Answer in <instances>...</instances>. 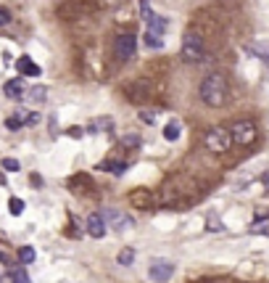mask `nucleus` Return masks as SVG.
<instances>
[{
  "label": "nucleus",
  "instance_id": "23",
  "mask_svg": "<svg viewBox=\"0 0 269 283\" xmlns=\"http://www.w3.org/2000/svg\"><path fill=\"white\" fill-rule=\"evenodd\" d=\"M206 228H209V231H222V220L211 212V215L206 217Z\"/></svg>",
  "mask_w": 269,
  "mask_h": 283
},
{
  "label": "nucleus",
  "instance_id": "5",
  "mask_svg": "<svg viewBox=\"0 0 269 283\" xmlns=\"http://www.w3.org/2000/svg\"><path fill=\"white\" fill-rule=\"evenodd\" d=\"M101 217H103V223L109 225L111 231H116V233H124L127 228H132V220H129L124 212L114 209V206H109L106 212H101Z\"/></svg>",
  "mask_w": 269,
  "mask_h": 283
},
{
  "label": "nucleus",
  "instance_id": "18",
  "mask_svg": "<svg viewBox=\"0 0 269 283\" xmlns=\"http://www.w3.org/2000/svg\"><path fill=\"white\" fill-rule=\"evenodd\" d=\"M19 262L21 265H32L35 262V249L32 246H21L19 249Z\"/></svg>",
  "mask_w": 269,
  "mask_h": 283
},
{
  "label": "nucleus",
  "instance_id": "28",
  "mask_svg": "<svg viewBox=\"0 0 269 283\" xmlns=\"http://www.w3.org/2000/svg\"><path fill=\"white\" fill-rule=\"evenodd\" d=\"M124 146L137 148V146H140V138H137V135H124Z\"/></svg>",
  "mask_w": 269,
  "mask_h": 283
},
{
  "label": "nucleus",
  "instance_id": "9",
  "mask_svg": "<svg viewBox=\"0 0 269 283\" xmlns=\"http://www.w3.org/2000/svg\"><path fill=\"white\" fill-rule=\"evenodd\" d=\"M5 95L13 98V101H21V98L27 95V82L21 80V77H13L5 82Z\"/></svg>",
  "mask_w": 269,
  "mask_h": 283
},
{
  "label": "nucleus",
  "instance_id": "32",
  "mask_svg": "<svg viewBox=\"0 0 269 283\" xmlns=\"http://www.w3.org/2000/svg\"><path fill=\"white\" fill-rule=\"evenodd\" d=\"M261 183H264V188H267V193H269V170L261 175Z\"/></svg>",
  "mask_w": 269,
  "mask_h": 283
},
{
  "label": "nucleus",
  "instance_id": "29",
  "mask_svg": "<svg viewBox=\"0 0 269 283\" xmlns=\"http://www.w3.org/2000/svg\"><path fill=\"white\" fill-rule=\"evenodd\" d=\"M11 24V11L8 8H0V27Z\"/></svg>",
  "mask_w": 269,
  "mask_h": 283
},
{
  "label": "nucleus",
  "instance_id": "25",
  "mask_svg": "<svg viewBox=\"0 0 269 283\" xmlns=\"http://www.w3.org/2000/svg\"><path fill=\"white\" fill-rule=\"evenodd\" d=\"M140 119L145 122V125H153V122H156V111H148V109H140Z\"/></svg>",
  "mask_w": 269,
  "mask_h": 283
},
{
  "label": "nucleus",
  "instance_id": "4",
  "mask_svg": "<svg viewBox=\"0 0 269 283\" xmlns=\"http://www.w3.org/2000/svg\"><path fill=\"white\" fill-rule=\"evenodd\" d=\"M206 146L211 151H217V154H225V151L232 146V135H230L227 127H211L209 133H206Z\"/></svg>",
  "mask_w": 269,
  "mask_h": 283
},
{
  "label": "nucleus",
  "instance_id": "10",
  "mask_svg": "<svg viewBox=\"0 0 269 283\" xmlns=\"http://www.w3.org/2000/svg\"><path fill=\"white\" fill-rule=\"evenodd\" d=\"M148 29H145V32H151V35H156V37H164L166 35V29H169V19H164V16H156V13H153V16L148 19V24H145Z\"/></svg>",
  "mask_w": 269,
  "mask_h": 283
},
{
  "label": "nucleus",
  "instance_id": "6",
  "mask_svg": "<svg viewBox=\"0 0 269 283\" xmlns=\"http://www.w3.org/2000/svg\"><path fill=\"white\" fill-rule=\"evenodd\" d=\"M135 50H137V40H135V35H119L116 37V45H114V53H116V58L119 61H129V58H135Z\"/></svg>",
  "mask_w": 269,
  "mask_h": 283
},
{
  "label": "nucleus",
  "instance_id": "17",
  "mask_svg": "<svg viewBox=\"0 0 269 283\" xmlns=\"http://www.w3.org/2000/svg\"><path fill=\"white\" fill-rule=\"evenodd\" d=\"M116 262H119V265H132V262H135V249H132V246H124V249L119 251Z\"/></svg>",
  "mask_w": 269,
  "mask_h": 283
},
{
  "label": "nucleus",
  "instance_id": "26",
  "mask_svg": "<svg viewBox=\"0 0 269 283\" xmlns=\"http://www.w3.org/2000/svg\"><path fill=\"white\" fill-rule=\"evenodd\" d=\"M13 281L16 283H29V275L21 270V267H16V270H13Z\"/></svg>",
  "mask_w": 269,
  "mask_h": 283
},
{
  "label": "nucleus",
  "instance_id": "22",
  "mask_svg": "<svg viewBox=\"0 0 269 283\" xmlns=\"http://www.w3.org/2000/svg\"><path fill=\"white\" fill-rule=\"evenodd\" d=\"M29 98H32L35 103H42L45 98H48V90H45V88H35L32 93H29Z\"/></svg>",
  "mask_w": 269,
  "mask_h": 283
},
{
  "label": "nucleus",
  "instance_id": "14",
  "mask_svg": "<svg viewBox=\"0 0 269 283\" xmlns=\"http://www.w3.org/2000/svg\"><path fill=\"white\" fill-rule=\"evenodd\" d=\"M248 53H253V56H259V58H264V61H269V43L264 40V43H251L248 45Z\"/></svg>",
  "mask_w": 269,
  "mask_h": 283
},
{
  "label": "nucleus",
  "instance_id": "27",
  "mask_svg": "<svg viewBox=\"0 0 269 283\" xmlns=\"http://www.w3.org/2000/svg\"><path fill=\"white\" fill-rule=\"evenodd\" d=\"M5 127L16 133V130H21V119H16V117H8V119H5Z\"/></svg>",
  "mask_w": 269,
  "mask_h": 283
},
{
  "label": "nucleus",
  "instance_id": "7",
  "mask_svg": "<svg viewBox=\"0 0 269 283\" xmlns=\"http://www.w3.org/2000/svg\"><path fill=\"white\" fill-rule=\"evenodd\" d=\"M148 275H151L156 283H166V281L174 275V265L166 262V259H153L151 267H148Z\"/></svg>",
  "mask_w": 269,
  "mask_h": 283
},
{
  "label": "nucleus",
  "instance_id": "8",
  "mask_svg": "<svg viewBox=\"0 0 269 283\" xmlns=\"http://www.w3.org/2000/svg\"><path fill=\"white\" fill-rule=\"evenodd\" d=\"M84 225H87V233L93 236V238H103V236H106V223H103L101 212H95V215H87Z\"/></svg>",
  "mask_w": 269,
  "mask_h": 283
},
{
  "label": "nucleus",
  "instance_id": "13",
  "mask_svg": "<svg viewBox=\"0 0 269 283\" xmlns=\"http://www.w3.org/2000/svg\"><path fill=\"white\" fill-rule=\"evenodd\" d=\"M148 95H151V88L145 85V82H135V85L129 88V93H127V98H129V101H135V103H143Z\"/></svg>",
  "mask_w": 269,
  "mask_h": 283
},
{
  "label": "nucleus",
  "instance_id": "34",
  "mask_svg": "<svg viewBox=\"0 0 269 283\" xmlns=\"http://www.w3.org/2000/svg\"><path fill=\"white\" fill-rule=\"evenodd\" d=\"M0 186H5V175L3 172H0Z\"/></svg>",
  "mask_w": 269,
  "mask_h": 283
},
{
  "label": "nucleus",
  "instance_id": "1",
  "mask_svg": "<svg viewBox=\"0 0 269 283\" xmlns=\"http://www.w3.org/2000/svg\"><path fill=\"white\" fill-rule=\"evenodd\" d=\"M201 101L211 109H217L227 101V80L222 74H209L201 82Z\"/></svg>",
  "mask_w": 269,
  "mask_h": 283
},
{
  "label": "nucleus",
  "instance_id": "3",
  "mask_svg": "<svg viewBox=\"0 0 269 283\" xmlns=\"http://www.w3.org/2000/svg\"><path fill=\"white\" fill-rule=\"evenodd\" d=\"M230 135H232V143H237V146H251V143L256 141L259 130L251 119H237V122H232V127H230Z\"/></svg>",
  "mask_w": 269,
  "mask_h": 283
},
{
  "label": "nucleus",
  "instance_id": "2",
  "mask_svg": "<svg viewBox=\"0 0 269 283\" xmlns=\"http://www.w3.org/2000/svg\"><path fill=\"white\" fill-rule=\"evenodd\" d=\"M203 56H206L203 40L195 32H188L185 37H182V58H185L188 64H201Z\"/></svg>",
  "mask_w": 269,
  "mask_h": 283
},
{
  "label": "nucleus",
  "instance_id": "30",
  "mask_svg": "<svg viewBox=\"0 0 269 283\" xmlns=\"http://www.w3.org/2000/svg\"><path fill=\"white\" fill-rule=\"evenodd\" d=\"M0 262H5L8 267H13V257H11V254H8V251H5V249H0Z\"/></svg>",
  "mask_w": 269,
  "mask_h": 283
},
{
  "label": "nucleus",
  "instance_id": "31",
  "mask_svg": "<svg viewBox=\"0 0 269 283\" xmlns=\"http://www.w3.org/2000/svg\"><path fill=\"white\" fill-rule=\"evenodd\" d=\"M37 122H40V114H29L27 117V125H37Z\"/></svg>",
  "mask_w": 269,
  "mask_h": 283
},
{
  "label": "nucleus",
  "instance_id": "19",
  "mask_svg": "<svg viewBox=\"0 0 269 283\" xmlns=\"http://www.w3.org/2000/svg\"><path fill=\"white\" fill-rule=\"evenodd\" d=\"M145 45L153 48V50H158V48H164V37H156V35L145 32Z\"/></svg>",
  "mask_w": 269,
  "mask_h": 283
},
{
  "label": "nucleus",
  "instance_id": "11",
  "mask_svg": "<svg viewBox=\"0 0 269 283\" xmlns=\"http://www.w3.org/2000/svg\"><path fill=\"white\" fill-rule=\"evenodd\" d=\"M16 69H19L21 74H27V77H40V74H42V69L37 66L29 56H21V58L16 61Z\"/></svg>",
  "mask_w": 269,
  "mask_h": 283
},
{
  "label": "nucleus",
  "instance_id": "33",
  "mask_svg": "<svg viewBox=\"0 0 269 283\" xmlns=\"http://www.w3.org/2000/svg\"><path fill=\"white\" fill-rule=\"evenodd\" d=\"M69 135H74V138H79V135H82V127H72V130H69Z\"/></svg>",
  "mask_w": 269,
  "mask_h": 283
},
{
  "label": "nucleus",
  "instance_id": "24",
  "mask_svg": "<svg viewBox=\"0 0 269 283\" xmlns=\"http://www.w3.org/2000/svg\"><path fill=\"white\" fill-rule=\"evenodd\" d=\"M3 170H8V172H19V170H21V164L16 162V159H3Z\"/></svg>",
  "mask_w": 269,
  "mask_h": 283
},
{
  "label": "nucleus",
  "instance_id": "15",
  "mask_svg": "<svg viewBox=\"0 0 269 283\" xmlns=\"http://www.w3.org/2000/svg\"><path fill=\"white\" fill-rule=\"evenodd\" d=\"M180 130H182V125H180L177 119H172V122H169V125L164 127V138H166L169 143H174L177 138H180Z\"/></svg>",
  "mask_w": 269,
  "mask_h": 283
},
{
  "label": "nucleus",
  "instance_id": "21",
  "mask_svg": "<svg viewBox=\"0 0 269 283\" xmlns=\"http://www.w3.org/2000/svg\"><path fill=\"white\" fill-rule=\"evenodd\" d=\"M140 16H143L145 24H148V19L153 16V11H151V0H140Z\"/></svg>",
  "mask_w": 269,
  "mask_h": 283
},
{
  "label": "nucleus",
  "instance_id": "12",
  "mask_svg": "<svg viewBox=\"0 0 269 283\" xmlns=\"http://www.w3.org/2000/svg\"><path fill=\"white\" fill-rule=\"evenodd\" d=\"M129 201H132V206H137V209H148L153 198H151V190L137 188V190H132V193H129Z\"/></svg>",
  "mask_w": 269,
  "mask_h": 283
},
{
  "label": "nucleus",
  "instance_id": "20",
  "mask_svg": "<svg viewBox=\"0 0 269 283\" xmlns=\"http://www.w3.org/2000/svg\"><path fill=\"white\" fill-rule=\"evenodd\" d=\"M24 206H27V204L21 201V198H16V196H13L11 201H8V212H11V215H16V217H19L21 212H24Z\"/></svg>",
  "mask_w": 269,
  "mask_h": 283
},
{
  "label": "nucleus",
  "instance_id": "16",
  "mask_svg": "<svg viewBox=\"0 0 269 283\" xmlns=\"http://www.w3.org/2000/svg\"><path fill=\"white\" fill-rule=\"evenodd\" d=\"M101 170L114 172V175H124V172H127V162H103Z\"/></svg>",
  "mask_w": 269,
  "mask_h": 283
}]
</instances>
